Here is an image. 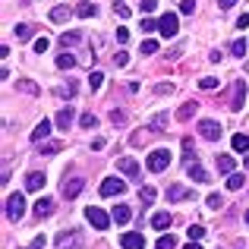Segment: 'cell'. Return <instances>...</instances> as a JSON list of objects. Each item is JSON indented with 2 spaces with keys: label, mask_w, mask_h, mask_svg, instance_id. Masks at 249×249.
I'll return each instance as SVG.
<instances>
[{
  "label": "cell",
  "mask_w": 249,
  "mask_h": 249,
  "mask_svg": "<svg viewBox=\"0 0 249 249\" xmlns=\"http://www.w3.org/2000/svg\"><path fill=\"white\" fill-rule=\"evenodd\" d=\"M205 202H208V208H221V205H224V196H221V193H212Z\"/></svg>",
  "instance_id": "obj_37"
},
{
  "label": "cell",
  "mask_w": 249,
  "mask_h": 249,
  "mask_svg": "<svg viewBox=\"0 0 249 249\" xmlns=\"http://www.w3.org/2000/svg\"><path fill=\"white\" fill-rule=\"evenodd\" d=\"M126 63H129V54L126 51H117L114 54V67H126Z\"/></svg>",
  "instance_id": "obj_40"
},
{
  "label": "cell",
  "mask_w": 249,
  "mask_h": 249,
  "mask_svg": "<svg viewBox=\"0 0 249 249\" xmlns=\"http://www.w3.org/2000/svg\"><path fill=\"white\" fill-rule=\"evenodd\" d=\"M48 38H35V44H32V51H35V54H44V51H48Z\"/></svg>",
  "instance_id": "obj_38"
},
{
  "label": "cell",
  "mask_w": 249,
  "mask_h": 249,
  "mask_svg": "<svg viewBox=\"0 0 249 249\" xmlns=\"http://www.w3.org/2000/svg\"><path fill=\"white\" fill-rule=\"evenodd\" d=\"M22 214H25V196L22 193L6 196V218L16 224V221H22Z\"/></svg>",
  "instance_id": "obj_1"
},
{
  "label": "cell",
  "mask_w": 249,
  "mask_h": 249,
  "mask_svg": "<svg viewBox=\"0 0 249 249\" xmlns=\"http://www.w3.org/2000/svg\"><path fill=\"white\" fill-rule=\"evenodd\" d=\"M231 51H233V54H237V57H243L249 48H246V41H243V38H240V41H233V44H231Z\"/></svg>",
  "instance_id": "obj_41"
},
{
  "label": "cell",
  "mask_w": 249,
  "mask_h": 249,
  "mask_svg": "<svg viewBox=\"0 0 249 249\" xmlns=\"http://www.w3.org/2000/svg\"><path fill=\"white\" fill-rule=\"evenodd\" d=\"M231 145H233V152H249V136L246 133H237L231 139Z\"/></svg>",
  "instance_id": "obj_24"
},
{
  "label": "cell",
  "mask_w": 249,
  "mask_h": 249,
  "mask_svg": "<svg viewBox=\"0 0 249 249\" xmlns=\"http://www.w3.org/2000/svg\"><path fill=\"white\" fill-rule=\"evenodd\" d=\"M180 199H193V189L180 186V183H174V186H167V202H180Z\"/></svg>",
  "instance_id": "obj_13"
},
{
  "label": "cell",
  "mask_w": 249,
  "mask_h": 249,
  "mask_svg": "<svg viewBox=\"0 0 249 249\" xmlns=\"http://www.w3.org/2000/svg\"><path fill=\"white\" fill-rule=\"evenodd\" d=\"M186 233H189V240H202V237H205V227H202V224H189Z\"/></svg>",
  "instance_id": "obj_32"
},
{
  "label": "cell",
  "mask_w": 249,
  "mask_h": 249,
  "mask_svg": "<svg viewBox=\"0 0 249 249\" xmlns=\"http://www.w3.org/2000/svg\"><path fill=\"white\" fill-rule=\"evenodd\" d=\"M123 189H126V183L117 180V177H104V180H101V196H104V199H107V196H120Z\"/></svg>",
  "instance_id": "obj_7"
},
{
  "label": "cell",
  "mask_w": 249,
  "mask_h": 249,
  "mask_svg": "<svg viewBox=\"0 0 249 249\" xmlns=\"http://www.w3.org/2000/svg\"><path fill=\"white\" fill-rule=\"evenodd\" d=\"M196 10V0H183L180 3V13H193Z\"/></svg>",
  "instance_id": "obj_49"
},
{
  "label": "cell",
  "mask_w": 249,
  "mask_h": 249,
  "mask_svg": "<svg viewBox=\"0 0 249 249\" xmlns=\"http://www.w3.org/2000/svg\"><path fill=\"white\" fill-rule=\"evenodd\" d=\"M82 186H85L82 177H70V180H63V196H67V199H76V196L82 193Z\"/></svg>",
  "instance_id": "obj_8"
},
{
  "label": "cell",
  "mask_w": 249,
  "mask_h": 249,
  "mask_svg": "<svg viewBox=\"0 0 249 249\" xmlns=\"http://www.w3.org/2000/svg\"><path fill=\"white\" fill-rule=\"evenodd\" d=\"M60 152V142H48V145H41V155H57Z\"/></svg>",
  "instance_id": "obj_43"
},
{
  "label": "cell",
  "mask_w": 249,
  "mask_h": 249,
  "mask_svg": "<svg viewBox=\"0 0 249 249\" xmlns=\"http://www.w3.org/2000/svg\"><path fill=\"white\" fill-rule=\"evenodd\" d=\"M44 183H48V177L38 174V170H32V174L25 177V189H29V193H38V189H44Z\"/></svg>",
  "instance_id": "obj_12"
},
{
  "label": "cell",
  "mask_w": 249,
  "mask_h": 249,
  "mask_svg": "<svg viewBox=\"0 0 249 249\" xmlns=\"http://www.w3.org/2000/svg\"><path fill=\"white\" fill-rule=\"evenodd\" d=\"M155 91H158V95H170V91H174V85H170V82H161V85H155Z\"/></svg>",
  "instance_id": "obj_45"
},
{
  "label": "cell",
  "mask_w": 249,
  "mask_h": 249,
  "mask_svg": "<svg viewBox=\"0 0 249 249\" xmlns=\"http://www.w3.org/2000/svg\"><path fill=\"white\" fill-rule=\"evenodd\" d=\"M57 67H60V70H73L76 67V57L73 54H60V57H57Z\"/></svg>",
  "instance_id": "obj_29"
},
{
  "label": "cell",
  "mask_w": 249,
  "mask_h": 249,
  "mask_svg": "<svg viewBox=\"0 0 249 249\" xmlns=\"http://www.w3.org/2000/svg\"><path fill=\"white\" fill-rule=\"evenodd\" d=\"M183 249H202V246H199V240H189V243L183 246Z\"/></svg>",
  "instance_id": "obj_53"
},
{
  "label": "cell",
  "mask_w": 249,
  "mask_h": 249,
  "mask_svg": "<svg viewBox=\"0 0 249 249\" xmlns=\"http://www.w3.org/2000/svg\"><path fill=\"white\" fill-rule=\"evenodd\" d=\"M110 218H114L117 224H126V221L133 218V212H129V205H123V202H120V205H114V212H110Z\"/></svg>",
  "instance_id": "obj_18"
},
{
  "label": "cell",
  "mask_w": 249,
  "mask_h": 249,
  "mask_svg": "<svg viewBox=\"0 0 249 249\" xmlns=\"http://www.w3.org/2000/svg\"><path fill=\"white\" fill-rule=\"evenodd\" d=\"M70 16H73V13L67 10V6H54V10H51V19H54V22H70Z\"/></svg>",
  "instance_id": "obj_25"
},
{
  "label": "cell",
  "mask_w": 249,
  "mask_h": 249,
  "mask_svg": "<svg viewBox=\"0 0 249 249\" xmlns=\"http://www.w3.org/2000/svg\"><path fill=\"white\" fill-rule=\"evenodd\" d=\"M114 16L126 19V16H129V6H126V3H114Z\"/></svg>",
  "instance_id": "obj_44"
},
{
  "label": "cell",
  "mask_w": 249,
  "mask_h": 249,
  "mask_svg": "<svg viewBox=\"0 0 249 249\" xmlns=\"http://www.w3.org/2000/svg\"><path fill=\"white\" fill-rule=\"evenodd\" d=\"M243 98H246V85L237 82V85H233V98H231V110H240V107H243Z\"/></svg>",
  "instance_id": "obj_17"
},
{
  "label": "cell",
  "mask_w": 249,
  "mask_h": 249,
  "mask_svg": "<svg viewBox=\"0 0 249 249\" xmlns=\"http://www.w3.org/2000/svg\"><path fill=\"white\" fill-rule=\"evenodd\" d=\"M155 249H177V240L170 237V233H164V237H161L158 243H155Z\"/></svg>",
  "instance_id": "obj_33"
},
{
  "label": "cell",
  "mask_w": 249,
  "mask_h": 249,
  "mask_svg": "<svg viewBox=\"0 0 249 249\" xmlns=\"http://www.w3.org/2000/svg\"><path fill=\"white\" fill-rule=\"evenodd\" d=\"M117 170L133 177V180H139V164H136V158H117Z\"/></svg>",
  "instance_id": "obj_9"
},
{
  "label": "cell",
  "mask_w": 249,
  "mask_h": 249,
  "mask_svg": "<svg viewBox=\"0 0 249 249\" xmlns=\"http://www.w3.org/2000/svg\"><path fill=\"white\" fill-rule=\"evenodd\" d=\"M233 167H237V161H233L231 155H221V158H218V170H221V174H233Z\"/></svg>",
  "instance_id": "obj_27"
},
{
  "label": "cell",
  "mask_w": 249,
  "mask_h": 249,
  "mask_svg": "<svg viewBox=\"0 0 249 249\" xmlns=\"http://www.w3.org/2000/svg\"><path fill=\"white\" fill-rule=\"evenodd\" d=\"M85 218H89V224H95V231H107L110 221H114L107 212H101L98 205H89V208H85Z\"/></svg>",
  "instance_id": "obj_3"
},
{
  "label": "cell",
  "mask_w": 249,
  "mask_h": 249,
  "mask_svg": "<svg viewBox=\"0 0 249 249\" xmlns=\"http://www.w3.org/2000/svg\"><path fill=\"white\" fill-rule=\"evenodd\" d=\"M237 25H240V29H246V25H249V13H243V16L237 19Z\"/></svg>",
  "instance_id": "obj_51"
},
{
  "label": "cell",
  "mask_w": 249,
  "mask_h": 249,
  "mask_svg": "<svg viewBox=\"0 0 249 249\" xmlns=\"http://www.w3.org/2000/svg\"><path fill=\"white\" fill-rule=\"evenodd\" d=\"M101 82H104V73L91 70V73H89V89H91V91H95V89H101Z\"/></svg>",
  "instance_id": "obj_30"
},
{
  "label": "cell",
  "mask_w": 249,
  "mask_h": 249,
  "mask_svg": "<svg viewBox=\"0 0 249 249\" xmlns=\"http://www.w3.org/2000/svg\"><path fill=\"white\" fill-rule=\"evenodd\" d=\"M155 6H158V0H142V13H155Z\"/></svg>",
  "instance_id": "obj_47"
},
{
  "label": "cell",
  "mask_w": 249,
  "mask_h": 249,
  "mask_svg": "<svg viewBox=\"0 0 249 249\" xmlns=\"http://www.w3.org/2000/svg\"><path fill=\"white\" fill-rule=\"evenodd\" d=\"M110 120L114 123H126V114H123V110H110Z\"/></svg>",
  "instance_id": "obj_46"
},
{
  "label": "cell",
  "mask_w": 249,
  "mask_h": 249,
  "mask_svg": "<svg viewBox=\"0 0 249 249\" xmlns=\"http://www.w3.org/2000/svg\"><path fill=\"white\" fill-rule=\"evenodd\" d=\"M199 136L208 142H218L221 139V123L218 120H199Z\"/></svg>",
  "instance_id": "obj_6"
},
{
  "label": "cell",
  "mask_w": 249,
  "mask_h": 249,
  "mask_svg": "<svg viewBox=\"0 0 249 249\" xmlns=\"http://www.w3.org/2000/svg\"><path fill=\"white\" fill-rule=\"evenodd\" d=\"M218 76H205V79H199V89H205V91H212V89H218Z\"/></svg>",
  "instance_id": "obj_34"
},
{
  "label": "cell",
  "mask_w": 249,
  "mask_h": 249,
  "mask_svg": "<svg viewBox=\"0 0 249 249\" xmlns=\"http://www.w3.org/2000/svg\"><path fill=\"white\" fill-rule=\"evenodd\" d=\"M32 32H35V25H29V22L16 25V38H19V41H25V38H32Z\"/></svg>",
  "instance_id": "obj_28"
},
{
  "label": "cell",
  "mask_w": 249,
  "mask_h": 249,
  "mask_svg": "<svg viewBox=\"0 0 249 249\" xmlns=\"http://www.w3.org/2000/svg\"><path fill=\"white\" fill-rule=\"evenodd\" d=\"M243 221H246V224H249V212H246V214H243Z\"/></svg>",
  "instance_id": "obj_54"
},
{
  "label": "cell",
  "mask_w": 249,
  "mask_h": 249,
  "mask_svg": "<svg viewBox=\"0 0 249 249\" xmlns=\"http://www.w3.org/2000/svg\"><path fill=\"white\" fill-rule=\"evenodd\" d=\"M145 167L152 170V174H161V170H167V167H170V152H167V148H155V152L148 155Z\"/></svg>",
  "instance_id": "obj_2"
},
{
  "label": "cell",
  "mask_w": 249,
  "mask_h": 249,
  "mask_svg": "<svg viewBox=\"0 0 249 249\" xmlns=\"http://www.w3.org/2000/svg\"><path fill=\"white\" fill-rule=\"evenodd\" d=\"M79 123H82L85 129H95V126H98V117H95V114H82V117H79Z\"/></svg>",
  "instance_id": "obj_36"
},
{
  "label": "cell",
  "mask_w": 249,
  "mask_h": 249,
  "mask_svg": "<svg viewBox=\"0 0 249 249\" xmlns=\"http://www.w3.org/2000/svg\"><path fill=\"white\" fill-rule=\"evenodd\" d=\"M48 136H51V123L48 120H41L35 129H32V142H41V139H48Z\"/></svg>",
  "instance_id": "obj_23"
},
{
  "label": "cell",
  "mask_w": 249,
  "mask_h": 249,
  "mask_svg": "<svg viewBox=\"0 0 249 249\" xmlns=\"http://www.w3.org/2000/svg\"><path fill=\"white\" fill-rule=\"evenodd\" d=\"M240 186H243V174H227V189H233V193H237Z\"/></svg>",
  "instance_id": "obj_31"
},
{
  "label": "cell",
  "mask_w": 249,
  "mask_h": 249,
  "mask_svg": "<svg viewBox=\"0 0 249 249\" xmlns=\"http://www.w3.org/2000/svg\"><path fill=\"white\" fill-rule=\"evenodd\" d=\"M155 29H158V19H152V16L142 19V32H155Z\"/></svg>",
  "instance_id": "obj_42"
},
{
  "label": "cell",
  "mask_w": 249,
  "mask_h": 249,
  "mask_svg": "<svg viewBox=\"0 0 249 249\" xmlns=\"http://www.w3.org/2000/svg\"><path fill=\"white\" fill-rule=\"evenodd\" d=\"M54 199H48V196H44V199H38L35 202V218L41 221V218H51V214H54Z\"/></svg>",
  "instance_id": "obj_10"
},
{
  "label": "cell",
  "mask_w": 249,
  "mask_h": 249,
  "mask_svg": "<svg viewBox=\"0 0 249 249\" xmlns=\"http://www.w3.org/2000/svg\"><path fill=\"white\" fill-rule=\"evenodd\" d=\"M167 123H170L167 114H155L152 120H148V129H152V133H161V129H167Z\"/></svg>",
  "instance_id": "obj_21"
},
{
  "label": "cell",
  "mask_w": 249,
  "mask_h": 249,
  "mask_svg": "<svg viewBox=\"0 0 249 249\" xmlns=\"http://www.w3.org/2000/svg\"><path fill=\"white\" fill-rule=\"evenodd\" d=\"M186 177H193V183H208V180H212L208 170L199 167V164H186Z\"/></svg>",
  "instance_id": "obj_14"
},
{
  "label": "cell",
  "mask_w": 249,
  "mask_h": 249,
  "mask_svg": "<svg viewBox=\"0 0 249 249\" xmlns=\"http://www.w3.org/2000/svg\"><path fill=\"white\" fill-rule=\"evenodd\" d=\"M152 199H155V189H152V186H142V189H139V202H142V205H148Z\"/></svg>",
  "instance_id": "obj_35"
},
{
  "label": "cell",
  "mask_w": 249,
  "mask_h": 249,
  "mask_svg": "<svg viewBox=\"0 0 249 249\" xmlns=\"http://www.w3.org/2000/svg\"><path fill=\"white\" fill-rule=\"evenodd\" d=\"M82 243H85L82 231H60L57 233V246L60 249H82Z\"/></svg>",
  "instance_id": "obj_4"
},
{
  "label": "cell",
  "mask_w": 249,
  "mask_h": 249,
  "mask_svg": "<svg viewBox=\"0 0 249 249\" xmlns=\"http://www.w3.org/2000/svg\"><path fill=\"white\" fill-rule=\"evenodd\" d=\"M95 13H98V6H95V3H89V0H82V3L76 6V16H82V19L95 16Z\"/></svg>",
  "instance_id": "obj_26"
},
{
  "label": "cell",
  "mask_w": 249,
  "mask_h": 249,
  "mask_svg": "<svg viewBox=\"0 0 249 249\" xmlns=\"http://www.w3.org/2000/svg\"><path fill=\"white\" fill-rule=\"evenodd\" d=\"M120 246L123 249H145V237H142V233H123Z\"/></svg>",
  "instance_id": "obj_11"
},
{
  "label": "cell",
  "mask_w": 249,
  "mask_h": 249,
  "mask_svg": "<svg viewBox=\"0 0 249 249\" xmlns=\"http://www.w3.org/2000/svg\"><path fill=\"white\" fill-rule=\"evenodd\" d=\"M117 41H120V44H126V41H129V32L123 29V25H120V29H117Z\"/></svg>",
  "instance_id": "obj_48"
},
{
  "label": "cell",
  "mask_w": 249,
  "mask_h": 249,
  "mask_svg": "<svg viewBox=\"0 0 249 249\" xmlns=\"http://www.w3.org/2000/svg\"><path fill=\"white\" fill-rule=\"evenodd\" d=\"M79 41H82V32H63V35H60V44H63V51H67V48H76Z\"/></svg>",
  "instance_id": "obj_22"
},
{
  "label": "cell",
  "mask_w": 249,
  "mask_h": 249,
  "mask_svg": "<svg viewBox=\"0 0 249 249\" xmlns=\"http://www.w3.org/2000/svg\"><path fill=\"white\" fill-rule=\"evenodd\" d=\"M152 227L164 233L167 227H170V214H167V212H155V214H152Z\"/></svg>",
  "instance_id": "obj_20"
},
{
  "label": "cell",
  "mask_w": 249,
  "mask_h": 249,
  "mask_svg": "<svg viewBox=\"0 0 249 249\" xmlns=\"http://www.w3.org/2000/svg\"><path fill=\"white\" fill-rule=\"evenodd\" d=\"M177 29H180L177 13H161V19H158V32H161V35H164V38H174Z\"/></svg>",
  "instance_id": "obj_5"
},
{
  "label": "cell",
  "mask_w": 249,
  "mask_h": 249,
  "mask_svg": "<svg viewBox=\"0 0 249 249\" xmlns=\"http://www.w3.org/2000/svg\"><path fill=\"white\" fill-rule=\"evenodd\" d=\"M196 114H199V101H186L180 110H177V120H193Z\"/></svg>",
  "instance_id": "obj_15"
},
{
  "label": "cell",
  "mask_w": 249,
  "mask_h": 249,
  "mask_svg": "<svg viewBox=\"0 0 249 249\" xmlns=\"http://www.w3.org/2000/svg\"><path fill=\"white\" fill-rule=\"evenodd\" d=\"M32 249H44V233H38L35 243H32Z\"/></svg>",
  "instance_id": "obj_50"
},
{
  "label": "cell",
  "mask_w": 249,
  "mask_h": 249,
  "mask_svg": "<svg viewBox=\"0 0 249 249\" xmlns=\"http://www.w3.org/2000/svg\"><path fill=\"white\" fill-rule=\"evenodd\" d=\"M16 91H22V95H32V98L41 95V89H38L32 79H19V82H16Z\"/></svg>",
  "instance_id": "obj_19"
},
{
  "label": "cell",
  "mask_w": 249,
  "mask_h": 249,
  "mask_svg": "<svg viewBox=\"0 0 249 249\" xmlns=\"http://www.w3.org/2000/svg\"><path fill=\"white\" fill-rule=\"evenodd\" d=\"M218 3H221V10H231V6L237 3V0H218Z\"/></svg>",
  "instance_id": "obj_52"
},
{
  "label": "cell",
  "mask_w": 249,
  "mask_h": 249,
  "mask_svg": "<svg viewBox=\"0 0 249 249\" xmlns=\"http://www.w3.org/2000/svg\"><path fill=\"white\" fill-rule=\"evenodd\" d=\"M155 51H158V41H152V38H148V41H142V54H145V57H152Z\"/></svg>",
  "instance_id": "obj_39"
},
{
  "label": "cell",
  "mask_w": 249,
  "mask_h": 249,
  "mask_svg": "<svg viewBox=\"0 0 249 249\" xmlns=\"http://www.w3.org/2000/svg\"><path fill=\"white\" fill-rule=\"evenodd\" d=\"M73 117H76L73 104H67V107H60V114H57V126H60V129H67L70 123H73Z\"/></svg>",
  "instance_id": "obj_16"
}]
</instances>
